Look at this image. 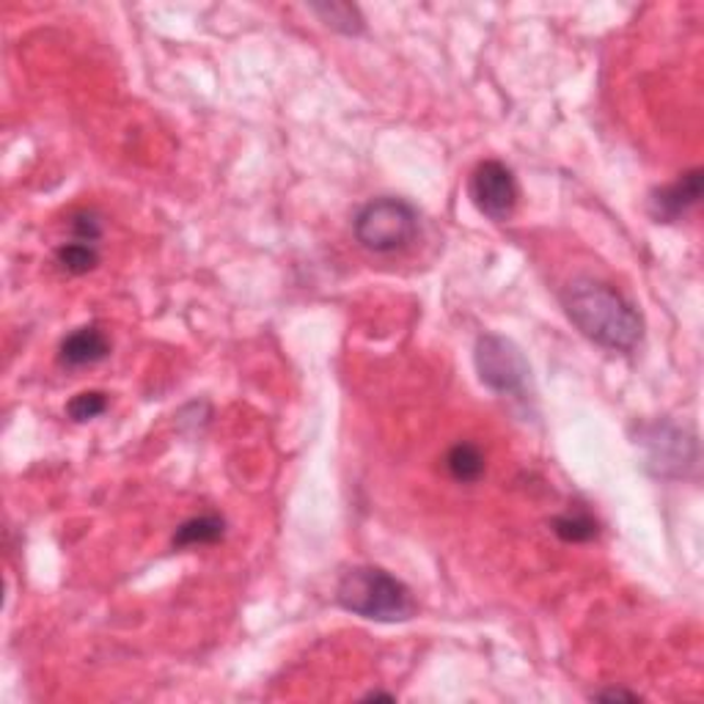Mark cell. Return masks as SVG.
<instances>
[{
	"instance_id": "obj_1",
	"label": "cell",
	"mask_w": 704,
	"mask_h": 704,
	"mask_svg": "<svg viewBox=\"0 0 704 704\" xmlns=\"http://www.w3.org/2000/svg\"><path fill=\"white\" fill-rule=\"evenodd\" d=\"M573 325L595 344L630 353L644 336V320L622 293L597 278H575L561 295Z\"/></svg>"
},
{
	"instance_id": "obj_2",
	"label": "cell",
	"mask_w": 704,
	"mask_h": 704,
	"mask_svg": "<svg viewBox=\"0 0 704 704\" xmlns=\"http://www.w3.org/2000/svg\"><path fill=\"white\" fill-rule=\"evenodd\" d=\"M336 600L344 611L372 622H407L416 613L413 592L380 568H353L336 586Z\"/></svg>"
},
{
	"instance_id": "obj_3",
	"label": "cell",
	"mask_w": 704,
	"mask_h": 704,
	"mask_svg": "<svg viewBox=\"0 0 704 704\" xmlns=\"http://www.w3.org/2000/svg\"><path fill=\"white\" fill-rule=\"evenodd\" d=\"M358 246L372 253H399L410 248L418 237V213L407 201L372 199L358 210L353 220Z\"/></svg>"
},
{
	"instance_id": "obj_4",
	"label": "cell",
	"mask_w": 704,
	"mask_h": 704,
	"mask_svg": "<svg viewBox=\"0 0 704 704\" xmlns=\"http://www.w3.org/2000/svg\"><path fill=\"white\" fill-rule=\"evenodd\" d=\"M474 363L481 383L490 391H496V394H526L532 367H528L521 347H517L515 342H510L506 336H499V333H485V336H479L474 349Z\"/></svg>"
},
{
	"instance_id": "obj_5",
	"label": "cell",
	"mask_w": 704,
	"mask_h": 704,
	"mask_svg": "<svg viewBox=\"0 0 704 704\" xmlns=\"http://www.w3.org/2000/svg\"><path fill=\"white\" fill-rule=\"evenodd\" d=\"M517 195L521 193H517L515 174L501 160L479 163L470 174V199L476 210L496 224H504L515 215Z\"/></svg>"
},
{
	"instance_id": "obj_6",
	"label": "cell",
	"mask_w": 704,
	"mask_h": 704,
	"mask_svg": "<svg viewBox=\"0 0 704 704\" xmlns=\"http://www.w3.org/2000/svg\"><path fill=\"white\" fill-rule=\"evenodd\" d=\"M649 468L658 476H685L696 460V443L675 425H649L642 430Z\"/></svg>"
},
{
	"instance_id": "obj_7",
	"label": "cell",
	"mask_w": 704,
	"mask_h": 704,
	"mask_svg": "<svg viewBox=\"0 0 704 704\" xmlns=\"http://www.w3.org/2000/svg\"><path fill=\"white\" fill-rule=\"evenodd\" d=\"M699 199H702V168H691V171L680 174L677 182L655 190L649 199V213L655 220L675 224L691 206L699 204Z\"/></svg>"
},
{
	"instance_id": "obj_8",
	"label": "cell",
	"mask_w": 704,
	"mask_h": 704,
	"mask_svg": "<svg viewBox=\"0 0 704 704\" xmlns=\"http://www.w3.org/2000/svg\"><path fill=\"white\" fill-rule=\"evenodd\" d=\"M110 353V342L99 327L86 325L77 327V331L69 333L67 338L61 342V349H58V361L63 367L81 369V367H92V363L105 361Z\"/></svg>"
},
{
	"instance_id": "obj_9",
	"label": "cell",
	"mask_w": 704,
	"mask_h": 704,
	"mask_svg": "<svg viewBox=\"0 0 704 704\" xmlns=\"http://www.w3.org/2000/svg\"><path fill=\"white\" fill-rule=\"evenodd\" d=\"M226 534V521L218 515L190 517L174 534V548H195V545H215Z\"/></svg>"
},
{
	"instance_id": "obj_10",
	"label": "cell",
	"mask_w": 704,
	"mask_h": 704,
	"mask_svg": "<svg viewBox=\"0 0 704 704\" xmlns=\"http://www.w3.org/2000/svg\"><path fill=\"white\" fill-rule=\"evenodd\" d=\"M446 468L452 479L463 481V485H474L485 476V454L474 443H454L446 454Z\"/></svg>"
},
{
	"instance_id": "obj_11",
	"label": "cell",
	"mask_w": 704,
	"mask_h": 704,
	"mask_svg": "<svg viewBox=\"0 0 704 704\" xmlns=\"http://www.w3.org/2000/svg\"><path fill=\"white\" fill-rule=\"evenodd\" d=\"M550 526H553V534L561 539V542H573V545L592 542V539L600 534V526H597V521L586 510L564 512V515L553 517Z\"/></svg>"
},
{
	"instance_id": "obj_12",
	"label": "cell",
	"mask_w": 704,
	"mask_h": 704,
	"mask_svg": "<svg viewBox=\"0 0 704 704\" xmlns=\"http://www.w3.org/2000/svg\"><path fill=\"white\" fill-rule=\"evenodd\" d=\"M311 12L327 25V28L338 31V34L347 36H358L363 34V17L356 7H349V3H314Z\"/></svg>"
},
{
	"instance_id": "obj_13",
	"label": "cell",
	"mask_w": 704,
	"mask_h": 704,
	"mask_svg": "<svg viewBox=\"0 0 704 704\" xmlns=\"http://www.w3.org/2000/svg\"><path fill=\"white\" fill-rule=\"evenodd\" d=\"M58 267L67 270L69 275H86L99 264V251L92 242H63L56 248Z\"/></svg>"
},
{
	"instance_id": "obj_14",
	"label": "cell",
	"mask_w": 704,
	"mask_h": 704,
	"mask_svg": "<svg viewBox=\"0 0 704 704\" xmlns=\"http://www.w3.org/2000/svg\"><path fill=\"white\" fill-rule=\"evenodd\" d=\"M105 410H108V394H103V391H83V394L72 396L67 405L69 418H72V421H77V425L103 416Z\"/></svg>"
},
{
	"instance_id": "obj_15",
	"label": "cell",
	"mask_w": 704,
	"mask_h": 704,
	"mask_svg": "<svg viewBox=\"0 0 704 704\" xmlns=\"http://www.w3.org/2000/svg\"><path fill=\"white\" fill-rule=\"evenodd\" d=\"M69 231H72V237H75L77 242H92V246H97L105 226L99 213H94V210H77V213L69 218Z\"/></svg>"
},
{
	"instance_id": "obj_16",
	"label": "cell",
	"mask_w": 704,
	"mask_h": 704,
	"mask_svg": "<svg viewBox=\"0 0 704 704\" xmlns=\"http://www.w3.org/2000/svg\"><path fill=\"white\" fill-rule=\"evenodd\" d=\"M595 699H602V702H619V699H624V702H639V693L622 691V688H611V691L595 693Z\"/></svg>"
}]
</instances>
